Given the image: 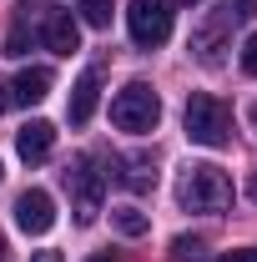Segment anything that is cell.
Instances as JSON below:
<instances>
[{"instance_id":"cell-14","label":"cell","mask_w":257,"mask_h":262,"mask_svg":"<svg viewBox=\"0 0 257 262\" xmlns=\"http://www.w3.org/2000/svg\"><path fill=\"white\" fill-rule=\"evenodd\" d=\"M76 10H81V20H86V26H111V0H81V5H76Z\"/></svg>"},{"instance_id":"cell-13","label":"cell","mask_w":257,"mask_h":262,"mask_svg":"<svg viewBox=\"0 0 257 262\" xmlns=\"http://www.w3.org/2000/svg\"><path fill=\"white\" fill-rule=\"evenodd\" d=\"M111 222H116V232H121V237H141V232L152 227L136 207H116V212H111Z\"/></svg>"},{"instance_id":"cell-8","label":"cell","mask_w":257,"mask_h":262,"mask_svg":"<svg viewBox=\"0 0 257 262\" xmlns=\"http://www.w3.org/2000/svg\"><path fill=\"white\" fill-rule=\"evenodd\" d=\"M51 146H56V126L51 121H26V126L15 131V151H20V162H46L51 157Z\"/></svg>"},{"instance_id":"cell-11","label":"cell","mask_w":257,"mask_h":262,"mask_svg":"<svg viewBox=\"0 0 257 262\" xmlns=\"http://www.w3.org/2000/svg\"><path fill=\"white\" fill-rule=\"evenodd\" d=\"M10 96L20 101V106H35V101L51 96V71L46 66H26L15 81H10Z\"/></svg>"},{"instance_id":"cell-16","label":"cell","mask_w":257,"mask_h":262,"mask_svg":"<svg viewBox=\"0 0 257 262\" xmlns=\"http://www.w3.org/2000/svg\"><path fill=\"white\" fill-rule=\"evenodd\" d=\"M242 71H247V76H257V31L247 35V46H242Z\"/></svg>"},{"instance_id":"cell-9","label":"cell","mask_w":257,"mask_h":262,"mask_svg":"<svg viewBox=\"0 0 257 262\" xmlns=\"http://www.w3.org/2000/svg\"><path fill=\"white\" fill-rule=\"evenodd\" d=\"M96 101H101V71H81V81L71 86V106H66L71 126H86L91 111H96Z\"/></svg>"},{"instance_id":"cell-12","label":"cell","mask_w":257,"mask_h":262,"mask_svg":"<svg viewBox=\"0 0 257 262\" xmlns=\"http://www.w3.org/2000/svg\"><path fill=\"white\" fill-rule=\"evenodd\" d=\"M252 5L257 0H217V15H212V20H217L222 31H232V26H242V20L252 15Z\"/></svg>"},{"instance_id":"cell-1","label":"cell","mask_w":257,"mask_h":262,"mask_svg":"<svg viewBox=\"0 0 257 262\" xmlns=\"http://www.w3.org/2000/svg\"><path fill=\"white\" fill-rule=\"evenodd\" d=\"M232 196H237L232 192V177L212 162H192L182 171V182H177V202L187 212H227Z\"/></svg>"},{"instance_id":"cell-15","label":"cell","mask_w":257,"mask_h":262,"mask_svg":"<svg viewBox=\"0 0 257 262\" xmlns=\"http://www.w3.org/2000/svg\"><path fill=\"white\" fill-rule=\"evenodd\" d=\"M172 257H177V262H207L197 237H177V242H172Z\"/></svg>"},{"instance_id":"cell-21","label":"cell","mask_w":257,"mask_h":262,"mask_svg":"<svg viewBox=\"0 0 257 262\" xmlns=\"http://www.w3.org/2000/svg\"><path fill=\"white\" fill-rule=\"evenodd\" d=\"M5 101H10V96H5V86H0V111H5Z\"/></svg>"},{"instance_id":"cell-19","label":"cell","mask_w":257,"mask_h":262,"mask_svg":"<svg viewBox=\"0 0 257 262\" xmlns=\"http://www.w3.org/2000/svg\"><path fill=\"white\" fill-rule=\"evenodd\" d=\"M247 196H252V202H257V171H252V182H247Z\"/></svg>"},{"instance_id":"cell-20","label":"cell","mask_w":257,"mask_h":262,"mask_svg":"<svg viewBox=\"0 0 257 262\" xmlns=\"http://www.w3.org/2000/svg\"><path fill=\"white\" fill-rule=\"evenodd\" d=\"M91 262H116V257H111V252H96V257H91Z\"/></svg>"},{"instance_id":"cell-5","label":"cell","mask_w":257,"mask_h":262,"mask_svg":"<svg viewBox=\"0 0 257 262\" xmlns=\"http://www.w3.org/2000/svg\"><path fill=\"white\" fill-rule=\"evenodd\" d=\"M126 31L141 51L161 46L172 35V0H131L126 5Z\"/></svg>"},{"instance_id":"cell-6","label":"cell","mask_w":257,"mask_h":262,"mask_svg":"<svg viewBox=\"0 0 257 262\" xmlns=\"http://www.w3.org/2000/svg\"><path fill=\"white\" fill-rule=\"evenodd\" d=\"M15 227L26 232V237H40V232L56 227V202H51V192L31 187V192L15 196Z\"/></svg>"},{"instance_id":"cell-10","label":"cell","mask_w":257,"mask_h":262,"mask_svg":"<svg viewBox=\"0 0 257 262\" xmlns=\"http://www.w3.org/2000/svg\"><path fill=\"white\" fill-rule=\"evenodd\" d=\"M111 166H116V182L131 187V192H152V187H157V162H152L146 151H136V157H111Z\"/></svg>"},{"instance_id":"cell-3","label":"cell","mask_w":257,"mask_h":262,"mask_svg":"<svg viewBox=\"0 0 257 262\" xmlns=\"http://www.w3.org/2000/svg\"><path fill=\"white\" fill-rule=\"evenodd\" d=\"M187 136L197 146H227L232 141V106L207 91H192L187 96Z\"/></svg>"},{"instance_id":"cell-17","label":"cell","mask_w":257,"mask_h":262,"mask_svg":"<svg viewBox=\"0 0 257 262\" xmlns=\"http://www.w3.org/2000/svg\"><path fill=\"white\" fill-rule=\"evenodd\" d=\"M222 262H257V247H237V252H227Z\"/></svg>"},{"instance_id":"cell-7","label":"cell","mask_w":257,"mask_h":262,"mask_svg":"<svg viewBox=\"0 0 257 262\" xmlns=\"http://www.w3.org/2000/svg\"><path fill=\"white\" fill-rule=\"evenodd\" d=\"M40 40H46V51H56V56H76V51H81V20H76L71 10H46Z\"/></svg>"},{"instance_id":"cell-24","label":"cell","mask_w":257,"mask_h":262,"mask_svg":"<svg viewBox=\"0 0 257 262\" xmlns=\"http://www.w3.org/2000/svg\"><path fill=\"white\" fill-rule=\"evenodd\" d=\"M182 5H197V0H182Z\"/></svg>"},{"instance_id":"cell-18","label":"cell","mask_w":257,"mask_h":262,"mask_svg":"<svg viewBox=\"0 0 257 262\" xmlns=\"http://www.w3.org/2000/svg\"><path fill=\"white\" fill-rule=\"evenodd\" d=\"M31 262H61V252H35Z\"/></svg>"},{"instance_id":"cell-2","label":"cell","mask_w":257,"mask_h":262,"mask_svg":"<svg viewBox=\"0 0 257 262\" xmlns=\"http://www.w3.org/2000/svg\"><path fill=\"white\" fill-rule=\"evenodd\" d=\"M111 121H116V131L146 136V131H157V121H161V96L146 81H131V86H121V91L111 96Z\"/></svg>"},{"instance_id":"cell-23","label":"cell","mask_w":257,"mask_h":262,"mask_svg":"<svg viewBox=\"0 0 257 262\" xmlns=\"http://www.w3.org/2000/svg\"><path fill=\"white\" fill-rule=\"evenodd\" d=\"M252 126H257V106H252Z\"/></svg>"},{"instance_id":"cell-4","label":"cell","mask_w":257,"mask_h":262,"mask_svg":"<svg viewBox=\"0 0 257 262\" xmlns=\"http://www.w3.org/2000/svg\"><path fill=\"white\" fill-rule=\"evenodd\" d=\"M66 187H71V212H76V222L91 227L101 217V202H106V177L91 166V157H81V162L66 171Z\"/></svg>"},{"instance_id":"cell-22","label":"cell","mask_w":257,"mask_h":262,"mask_svg":"<svg viewBox=\"0 0 257 262\" xmlns=\"http://www.w3.org/2000/svg\"><path fill=\"white\" fill-rule=\"evenodd\" d=\"M0 262H5V242H0Z\"/></svg>"}]
</instances>
